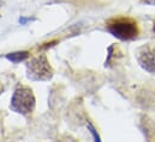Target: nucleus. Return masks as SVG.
Here are the masks:
<instances>
[{
	"label": "nucleus",
	"mask_w": 155,
	"mask_h": 142,
	"mask_svg": "<svg viewBox=\"0 0 155 142\" xmlns=\"http://www.w3.org/2000/svg\"><path fill=\"white\" fill-rule=\"evenodd\" d=\"M106 29L120 41H131L140 34L138 23L131 17H113L106 22Z\"/></svg>",
	"instance_id": "obj_1"
},
{
	"label": "nucleus",
	"mask_w": 155,
	"mask_h": 142,
	"mask_svg": "<svg viewBox=\"0 0 155 142\" xmlns=\"http://www.w3.org/2000/svg\"><path fill=\"white\" fill-rule=\"evenodd\" d=\"M10 107L17 113H22V115L31 113L35 107V97L33 91L25 86L18 87L13 92Z\"/></svg>",
	"instance_id": "obj_2"
},
{
	"label": "nucleus",
	"mask_w": 155,
	"mask_h": 142,
	"mask_svg": "<svg viewBox=\"0 0 155 142\" xmlns=\"http://www.w3.org/2000/svg\"><path fill=\"white\" fill-rule=\"evenodd\" d=\"M28 78L34 81H47L52 78L53 69L46 55L41 54L33 57L27 65Z\"/></svg>",
	"instance_id": "obj_3"
},
{
	"label": "nucleus",
	"mask_w": 155,
	"mask_h": 142,
	"mask_svg": "<svg viewBox=\"0 0 155 142\" xmlns=\"http://www.w3.org/2000/svg\"><path fill=\"white\" fill-rule=\"evenodd\" d=\"M137 61L144 71L155 74V45L146 44L137 51Z\"/></svg>",
	"instance_id": "obj_4"
},
{
	"label": "nucleus",
	"mask_w": 155,
	"mask_h": 142,
	"mask_svg": "<svg viewBox=\"0 0 155 142\" xmlns=\"http://www.w3.org/2000/svg\"><path fill=\"white\" fill-rule=\"evenodd\" d=\"M30 56V53L27 50H21V51H13V53H8L5 55V59L12 63H19L25 61L28 57Z\"/></svg>",
	"instance_id": "obj_5"
},
{
	"label": "nucleus",
	"mask_w": 155,
	"mask_h": 142,
	"mask_svg": "<svg viewBox=\"0 0 155 142\" xmlns=\"http://www.w3.org/2000/svg\"><path fill=\"white\" fill-rule=\"evenodd\" d=\"M87 127H88V129H89L90 134L93 135V137H94V141H95V142H101L100 135L97 134V131H96V129L94 128V125H93L90 122H88V123H87Z\"/></svg>",
	"instance_id": "obj_6"
},
{
	"label": "nucleus",
	"mask_w": 155,
	"mask_h": 142,
	"mask_svg": "<svg viewBox=\"0 0 155 142\" xmlns=\"http://www.w3.org/2000/svg\"><path fill=\"white\" fill-rule=\"evenodd\" d=\"M30 20H31L30 18H25V17H21V18H19V24H21V25H25V24H27L28 22H30Z\"/></svg>",
	"instance_id": "obj_7"
},
{
	"label": "nucleus",
	"mask_w": 155,
	"mask_h": 142,
	"mask_svg": "<svg viewBox=\"0 0 155 142\" xmlns=\"http://www.w3.org/2000/svg\"><path fill=\"white\" fill-rule=\"evenodd\" d=\"M143 2L149 4V5H155V0H143Z\"/></svg>",
	"instance_id": "obj_8"
},
{
	"label": "nucleus",
	"mask_w": 155,
	"mask_h": 142,
	"mask_svg": "<svg viewBox=\"0 0 155 142\" xmlns=\"http://www.w3.org/2000/svg\"><path fill=\"white\" fill-rule=\"evenodd\" d=\"M153 30H154V32H155V23H154V26H153Z\"/></svg>",
	"instance_id": "obj_9"
}]
</instances>
